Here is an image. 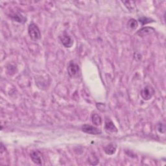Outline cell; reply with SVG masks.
I'll use <instances>...</instances> for the list:
<instances>
[{
	"label": "cell",
	"instance_id": "30bf717a",
	"mask_svg": "<svg viewBox=\"0 0 166 166\" xmlns=\"http://www.w3.org/2000/svg\"><path fill=\"white\" fill-rule=\"evenodd\" d=\"M11 18H12V20L15 21V22L22 24L25 23L27 20L24 16H23L22 15H20V13H15L13 14V15H11Z\"/></svg>",
	"mask_w": 166,
	"mask_h": 166
},
{
	"label": "cell",
	"instance_id": "5bb4252c",
	"mask_svg": "<svg viewBox=\"0 0 166 166\" xmlns=\"http://www.w3.org/2000/svg\"><path fill=\"white\" fill-rule=\"evenodd\" d=\"M139 21H140V22H141L142 24V25L147 24H149V23H151V22H153V20H152L151 19L146 18V17H143V18H140Z\"/></svg>",
	"mask_w": 166,
	"mask_h": 166
},
{
	"label": "cell",
	"instance_id": "5b68a950",
	"mask_svg": "<svg viewBox=\"0 0 166 166\" xmlns=\"http://www.w3.org/2000/svg\"><path fill=\"white\" fill-rule=\"evenodd\" d=\"M32 161L37 165H42L44 164V158L42 153L38 151H34L30 155Z\"/></svg>",
	"mask_w": 166,
	"mask_h": 166
},
{
	"label": "cell",
	"instance_id": "277c9868",
	"mask_svg": "<svg viewBox=\"0 0 166 166\" xmlns=\"http://www.w3.org/2000/svg\"><path fill=\"white\" fill-rule=\"evenodd\" d=\"M59 38L62 45H63L65 47L70 48L73 46V40L72 38V37L66 33H64L62 35L60 36Z\"/></svg>",
	"mask_w": 166,
	"mask_h": 166
},
{
	"label": "cell",
	"instance_id": "52a82bcc",
	"mask_svg": "<svg viewBox=\"0 0 166 166\" xmlns=\"http://www.w3.org/2000/svg\"><path fill=\"white\" fill-rule=\"evenodd\" d=\"M105 129L108 132L111 133H116L117 132V128L110 118H107L105 120Z\"/></svg>",
	"mask_w": 166,
	"mask_h": 166
},
{
	"label": "cell",
	"instance_id": "8fae6325",
	"mask_svg": "<svg viewBox=\"0 0 166 166\" xmlns=\"http://www.w3.org/2000/svg\"><path fill=\"white\" fill-rule=\"evenodd\" d=\"M92 123L96 126L101 125L102 123L101 117L98 114H94L92 116Z\"/></svg>",
	"mask_w": 166,
	"mask_h": 166
},
{
	"label": "cell",
	"instance_id": "9c48e42d",
	"mask_svg": "<svg viewBox=\"0 0 166 166\" xmlns=\"http://www.w3.org/2000/svg\"><path fill=\"white\" fill-rule=\"evenodd\" d=\"M116 149H117V146L116 144L110 143L105 147V153L108 155H112L116 153Z\"/></svg>",
	"mask_w": 166,
	"mask_h": 166
},
{
	"label": "cell",
	"instance_id": "ba28073f",
	"mask_svg": "<svg viewBox=\"0 0 166 166\" xmlns=\"http://www.w3.org/2000/svg\"><path fill=\"white\" fill-rule=\"evenodd\" d=\"M155 31V29L153 28H152V27H143L141 29H140L139 31H138L136 32V34L140 37H145L147 36L149 34L153 33Z\"/></svg>",
	"mask_w": 166,
	"mask_h": 166
},
{
	"label": "cell",
	"instance_id": "6da1fadb",
	"mask_svg": "<svg viewBox=\"0 0 166 166\" xmlns=\"http://www.w3.org/2000/svg\"><path fill=\"white\" fill-rule=\"evenodd\" d=\"M28 33L31 39L33 41H37L41 38V33L38 27L34 23L29 24L28 27Z\"/></svg>",
	"mask_w": 166,
	"mask_h": 166
},
{
	"label": "cell",
	"instance_id": "7a4b0ae2",
	"mask_svg": "<svg viewBox=\"0 0 166 166\" xmlns=\"http://www.w3.org/2000/svg\"><path fill=\"white\" fill-rule=\"evenodd\" d=\"M68 75L72 78L77 77L80 74V68L79 66L74 63V62H70L68 66Z\"/></svg>",
	"mask_w": 166,
	"mask_h": 166
},
{
	"label": "cell",
	"instance_id": "3957f363",
	"mask_svg": "<svg viewBox=\"0 0 166 166\" xmlns=\"http://www.w3.org/2000/svg\"><path fill=\"white\" fill-rule=\"evenodd\" d=\"M155 94V90L151 86L144 87L141 92V95L144 100H149Z\"/></svg>",
	"mask_w": 166,
	"mask_h": 166
},
{
	"label": "cell",
	"instance_id": "7c38bea8",
	"mask_svg": "<svg viewBox=\"0 0 166 166\" xmlns=\"http://www.w3.org/2000/svg\"><path fill=\"white\" fill-rule=\"evenodd\" d=\"M138 26V23L137 22V20L135 19H130L128 23H127V27L130 30H134L136 29Z\"/></svg>",
	"mask_w": 166,
	"mask_h": 166
},
{
	"label": "cell",
	"instance_id": "8992f818",
	"mask_svg": "<svg viewBox=\"0 0 166 166\" xmlns=\"http://www.w3.org/2000/svg\"><path fill=\"white\" fill-rule=\"evenodd\" d=\"M82 131L87 134H101V129L97 128L95 127L90 125V124H85L82 127Z\"/></svg>",
	"mask_w": 166,
	"mask_h": 166
},
{
	"label": "cell",
	"instance_id": "9a60e30c",
	"mask_svg": "<svg viewBox=\"0 0 166 166\" xmlns=\"http://www.w3.org/2000/svg\"><path fill=\"white\" fill-rule=\"evenodd\" d=\"M158 130L159 132L164 133L165 132V125L163 126V127H162V123L159 124L158 125Z\"/></svg>",
	"mask_w": 166,
	"mask_h": 166
},
{
	"label": "cell",
	"instance_id": "4fadbf2b",
	"mask_svg": "<svg viewBox=\"0 0 166 166\" xmlns=\"http://www.w3.org/2000/svg\"><path fill=\"white\" fill-rule=\"evenodd\" d=\"M123 3L125 5L126 7L128 8L129 10L132 11L135 8L136 2L134 1H128V2H123Z\"/></svg>",
	"mask_w": 166,
	"mask_h": 166
}]
</instances>
